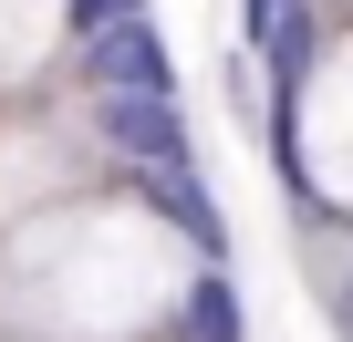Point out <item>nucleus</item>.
<instances>
[{"instance_id":"f257e3e1","label":"nucleus","mask_w":353,"mask_h":342,"mask_svg":"<svg viewBox=\"0 0 353 342\" xmlns=\"http://www.w3.org/2000/svg\"><path fill=\"white\" fill-rule=\"evenodd\" d=\"M83 73H94V104H176V52L156 21H125V32H94L73 42Z\"/></svg>"},{"instance_id":"f03ea898","label":"nucleus","mask_w":353,"mask_h":342,"mask_svg":"<svg viewBox=\"0 0 353 342\" xmlns=\"http://www.w3.org/2000/svg\"><path fill=\"white\" fill-rule=\"evenodd\" d=\"M125 187L198 249V270H229V218H219V197H208V166H198V156H176V166H135Z\"/></svg>"},{"instance_id":"7ed1b4c3","label":"nucleus","mask_w":353,"mask_h":342,"mask_svg":"<svg viewBox=\"0 0 353 342\" xmlns=\"http://www.w3.org/2000/svg\"><path fill=\"white\" fill-rule=\"evenodd\" d=\"M94 145L114 156V177L198 156V145H188V104H94Z\"/></svg>"},{"instance_id":"20e7f679","label":"nucleus","mask_w":353,"mask_h":342,"mask_svg":"<svg viewBox=\"0 0 353 342\" xmlns=\"http://www.w3.org/2000/svg\"><path fill=\"white\" fill-rule=\"evenodd\" d=\"M176 342H250V311H239L229 270H188V290H176Z\"/></svg>"},{"instance_id":"39448f33","label":"nucleus","mask_w":353,"mask_h":342,"mask_svg":"<svg viewBox=\"0 0 353 342\" xmlns=\"http://www.w3.org/2000/svg\"><path fill=\"white\" fill-rule=\"evenodd\" d=\"M125 21H145V0H63V32H73V42H94V32H125Z\"/></svg>"}]
</instances>
